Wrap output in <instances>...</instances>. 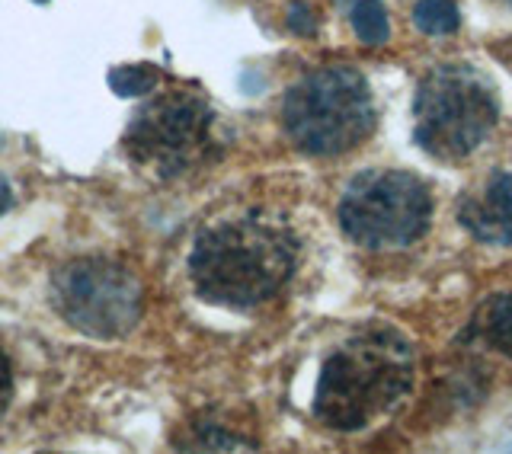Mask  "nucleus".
I'll return each mask as SVG.
<instances>
[{"mask_svg": "<svg viewBox=\"0 0 512 454\" xmlns=\"http://www.w3.org/2000/svg\"><path fill=\"white\" fill-rule=\"evenodd\" d=\"M298 263V240L282 221L250 212L224 218L196 237L189 275L208 304L247 307L266 304L288 285Z\"/></svg>", "mask_w": 512, "mask_h": 454, "instance_id": "nucleus-1", "label": "nucleus"}, {"mask_svg": "<svg viewBox=\"0 0 512 454\" xmlns=\"http://www.w3.org/2000/svg\"><path fill=\"white\" fill-rule=\"evenodd\" d=\"M413 378V346L397 330L378 327L349 336L320 368L314 416L336 432H362L410 397Z\"/></svg>", "mask_w": 512, "mask_h": 454, "instance_id": "nucleus-2", "label": "nucleus"}, {"mask_svg": "<svg viewBox=\"0 0 512 454\" xmlns=\"http://www.w3.org/2000/svg\"><path fill=\"white\" fill-rule=\"evenodd\" d=\"M282 125L298 151L336 157L372 135L375 96L365 77L346 64L311 71L285 93Z\"/></svg>", "mask_w": 512, "mask_h": 454, "instance_id": "nucleus-3", "label": "nucleus"}, {"mask_svg": "<svg viewBox=\"0 0 512 454\" xmlns=\"http://www.w3.org/2000/svg\"><path fill=\"white\" fill-rule=\"evenodd\" d=\"M500 122L490 80L468 64L432 68L413 96V138L436 160H464Z\"/></svg>", "mask_w": 512, "mask_h": 454, "instance_id": "nucleus-4", "label": "nucleus"}, {"mask_svg": "<svg viewBox=\"0 0 512 454\" xmlns=\"http://www.w3.org/2000/svg\"><path fill=\"white\" fill-rule=\"evenodd\" d=\"M340 224L365 250H404L426 237L432 196L413 173L365 170L343 192Z\"/></svg>", "mask_w": 512, "mask_h": 454, "instance_id": "nucleus-5", "label": "nucleus"}, {"mask_svg": "<svg viewBox=\"0 0 512 454\" xmlns=\"http://www.w3.org/2000/svg\"><path fill=\"white\" fill-rule=\"evenodd\" d=\"M55 311L77 333L93 339H122L141 320L144 291L135 272L112 259H71L52 279Z\"/></svg>", "mask_w": 512, "mask_h": 454, "instance_id": "nucleus-6", "label": "nucleus"}, {"mask_svg": "<svg viewBox=\"0 0 512 454\" xmlns=\"http://www.w3.org/2000/svg\"><path fill=\"white\" fill-rule=\"evenodd\" d=\"M208 135H212L208 103L196 93L173 90L138 112L128 128L125 148L135 164L151 167L160 180H173L205 154Z\"/></svg>", "mask_w": 512, "mask_h": 454, "instance_id": "nucleus-7", "label": "nucleus"}, {"mask_svg": "<svg viewBox=\"0 0 512 454\" xmlns=\"http://www.w3.org/2000/svg\"><path fill=\"white\" fill-rule=\"evenodd\" d=\"M458 218L468 231L496 247H512V167L490 173L461 199Z\"/></svg>", "mask_w": 512, "mask_h": 454, "instance_id": "nucleus-8", "label": "nucleus"}, {"mask_svg": "<svg viewBox=\"0 0 512 454\" xmlns=\"http://www.w3.org/2000/svg\"><path fill=\"white\" fill-rule=\"evenodd\" d=\"M480 339L506 359H512V295H493L477 314Z\"/></svg>", "mask_w": 512, "mask_h": 454, "instance_id": "nucleus-9", "label": "nucleus"}, {"mask_svg": "<svg viewBox=\"0 0 512 454\" xmlns=\"http://www.w3.org/2000/svg\"><path fill=\"white\" fill-rule=\"evenodd\" d=\"M458 7L455 0H420L413 7V26L426 36H448L458 29Z\"/></svg>", "mask_w": 512, "mask_h": 454, "instance_id": "nucleus-10", "label": "nucleus"}, {"mask_svg": "<svg viewBox=\"0 0 512 454\" xmlns=\"http://www.w3.org/2000/svg\"><path fill=\"white\" fill-rule=\"evenodd\" d=\"M352 29L365 45H381L388 42L391 36V20H388V10H384L378 0H359L352 7Z\"/></svg>", "mask_w": 512, "mask_h": 454, "instance_id": "nucleus-11", "label": "nucleus"}, {"mask_svg": "<svg viewBox=\"0 0 512 454\" xmlns=\"http://www.w3.org/2000/svg\"><path fill=\"white\" fill-rule=\"evenodd\" d=\"M157 80H160V71L151 68V64H128V68L109 71V87L119 96H128V100L151 93L157 87Z\"/></svg>", "mask_w": 512, "mask_h": 454, "instance_id": "nucleus-12", "label": "nucleus"}, {"mask_svg": "<svg viewBox=\"0 0 512 454\" xmlns=\"http://www.w3.org/2000/svg\"><path fill=\"white\" fill-rule=\"evenodd\" d=\"M196 439H202V442H192L189 448H212V451H237V448H253V445H247V442H240L237 435H231V432H224V429H218V426H202L199 432H196Z\"/></svg>", "mask_w": 512, "mask_h": 454, "instance_id": "nucleus-13", "label": "nucleus"}, {"mask_svg": "<svg viewBox=\"0 0 512 454\" xmlns=\"http://www.w3.org/2000/svg\"><path fill=\"white\" fill-rule=\"evenodd\" d=\"M288 29L298 32V36H314L317 32V16L308 4H301V0H295L292 7H288Z\"/></svg>", "mask_w": 512, "mask_h": 454, "instance_id": "nucleus-14", "label": "nucleus"}, {"mask_svg": "<svg viewBox=\"0 0 512 454\" xmlns=\"http://www.w3.org/2000/svg\"><path fill=\"white\" fill-rule=\"evenodd\" d=\"M10 397H13V371H10V359H7V352L0 349V416L7 413V407H10Z\"/></svg>", "mask_w": 512, "mask_h": 454, "instance_id": "nucleus-15", "label": "nucleus"}, {"mask_svg": "<svg viewBox=\"0 0 512 454\" xmlns=\"http://www.w3.org/2000/svg\"><path fill=\"white\" fill-rule=\"evenodd\" d=\"M10 205H13V192H10V183L4 180V176H0V215H4Z\"/></svg>", "mask_w": 512, "mask_h": 454, "instance_id": "nucleus-16", "label": "nucleus"}, {"mask_svg": "<svg viewBox=\"0 0 512 454\" xmlns=\"http://www.w3.org/2000/svg\"><path fill=\"white\" fill-rule=\"evenodd\" d=\"M500 4H506V7H509V10H512V0H500Z\"/></svg>", "mask_w": 512, "mask_h": 454, "instance_id": "nucleus-17", "label": "nucleus"}, {"mask_svg": "<svg viewBox=\"0 0 512 454\" xmlns=\"http://www.w3.org/2000/svg\"><path fill=\"white\" fill-rule=\"evenodd\" d=\"M36 4H48V0H36Z\"/></svg>", "mask_w": 512, "mask_h": 454, "instance_id": "nucleus-18", "label": "nucleus"}]
</instances>
